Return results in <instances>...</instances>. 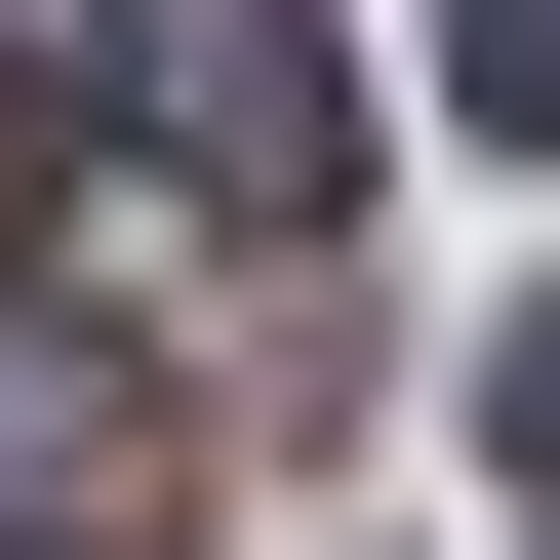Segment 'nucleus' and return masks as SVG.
I'll list each match as a JSON object with an SVG mask.
<instances>
[{
  "label": "nucleus",
  "mask_w": 560,
  "mask_h": 560,
  "mask_svg": "<svg viewBox=\"0 0 560 560\" xmlns=\"http://www.w3.org/2000/svg\"><path fill=\"white\" fill-rule=\"evenodd\" d=\"M161 521H200V441H161V361L0 280V560H161Z\"/></svg>",
  "instance_id": "f03ea898"
},
{
  "label": "nucleus",
  "mask_w": 560,
  "mask_h": 560,
  "mask_svg": "<svg viewBox=\"0 0 560 560\" xmlns=\"http://www.w3.org/2000/svg\"><path fill=\"white\" fill-rule=\"evenodd\" d=\"M0 161H40V81H0Z\"/></svg>",
  "instance_id": "39448f33"
},
{
  "label": "nucleus",
  "mask_w": 560,
  "mask_h": 560,
  "mask_svg": "<svg viewBox=\"0 0 560 560\" xmlns=\"http://www.w3.org/2000/svg\"><path fill=\"white\" fill-rule=\"evenodd\" d=\"M480 441H521V521H560V320H521V361H480Z\"/></svg>",
  "instance_id": "20e7f679"
},
{
  "label": "nucleus",
  "mask_w": 560,
  "mask_h": 560,
  "mask_svg": "<svg viewBox=\"0 0 560 560\" xmlns=\"http://www.w3.org/2000/svg\"><path fill=\"white\" fill-rule=\"evenodd\" d=\"M441 81H480V120H521V161H560V0H441Z\"/></svg>",
  "instance_id": "7ed1b4c3"
},
{
  "label": "nucleus",
  "mask_w": 560,
  "mask_h": 560,
  "mask_svg": "<svg viewBox=\"0 0 560 560\" xmlns=\"http://www.w3.org/2000/svg\"><path fill=\"white\" fill-rule=\"evenodd\" d=\"M81 120L200 241H320V200H361V40H320V0H81Z\"/></svg>",
  "instance_id": "f257e3e1"
}]
</instances>
